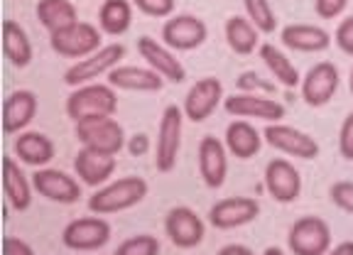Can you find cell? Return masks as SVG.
Returning <instances> with one entry per match:
<instances>
[{"instance_id": "1", "label": "cell", "mask_w": 353, "mask_h": 255, "mask_svg": "<svg viewBox=\"0 0 353 255\" xmlns=\"http://www.w3.org/2000/svg\"><path fill=\"white\" fill-rule=\"evenodd\" d=\"M145 196H148V182L143 177L130 174V177H121L96 189L88 199V209L94 211L96 216H110V214H121V211L138 206Z\"/></svg>"}, {"instance_id": "2", "label": "cell", "mask_w": 353, "mask_h": 255, "mask_svg": "<svg viewBox=\"0 0 353 255\" xmlns=\"http://www.w3.org/2000/svg\"><path fill=\"white\" fill-rule=\"evenodd\" d=\"M118 108V96L113 86L105 83H86L79 86L66 99V116L74 123L88 121V118L113 116Z\"/></svg>"}, {"instance_id": "3", "label": "cell", "mask_w": 353, "mask_h": 255, "mask_svg": "<svg viewBox=\"0 0 353 255\" xmlns=\"http://www.w3.org/2000/svg\"><path fill=\"white\" fill-rule=\"evenodd\" d=\"M77 140L81 147L105 152V155H118L128 145L125 127L113 116L103 118H88V121L77 123Z\"/></svg>"}, {"instance_id": "4", "label": "cell", "mask_w": 353, "mask_h": 255, "mask_svg": "<svg viewBox=\"0 0 353 255\" xmlns=\"http://www.w3.org/2000/svg\"><path fill=\"white\" fill-rule=\"evenodd\" d=\"M125 59V47L123 45H105L101 50H96L94 54L79 59L74 67H69L64 72V83L79 89V86H86V83H96V79L101 74H110L116 67H121V61Z\"/></svg>"}, {"instance_id": "5", "label": "cell", "mask_w": 353, "mask_h": 255, "mask_svg": "<svg viewBox=\"0 0 353 255\" xmlns=\"http://www.w3.org/2000/svg\"><path fill=\"white\" fill-rule=\"evenodd\" d=\"M182 125L184 111L179 105H167L162 111L157 127V145H154V167L160 172H172L176 167V157L182 150Z\"/></svg>"}, {"instance_id": "6", "label": "cell", "mask_w": 353, "mask_h": 255, "mask_svg": "<svg viewBox=\"0 0 353 255\" xmlns=\"http://www.w3.org/2000/svg\"><path fill=\"white\" fill-rule=\"evenodd\" d=\"M101 30L91 23H74L69 28L59 30V32L50 34V45L52 50L57 52L59 57H66V59H83V57L94 54L96 50H101Z\"/></svg>"}, {"instance_id": "7", "label": "cell", "mask_w": 353, "mask_h": 255, "mask_svg": "<svg viewBox=\"0 0 353 255\" xmlns=\"http://www.w3.org/2000/svg\"><path fill=\"white\" fill-rule=\"evenodd\" d=\"M292 255H326L331 248V228L319 216H302L287 231Z\"/></svg>"}, {"instance_id": "8", "label": "cell", "mask_w": 353, "mask_h": 255, "mask_svg": "<svg viewBox=\"0 0 353 255\" xmlns=\"http://www.w3.org/2000/svg\"><path fill=\"white\" fill-rule=\"evenodd\" d=\"M110 241V223L103 216H83L74 218L61 231V243L69 250L79 253H91V250L103 248Z\"/></svg>"}, {"instance_id": "9", "label": "cell", "mask_w": 353, "mask_h": 255, "mask_svg": "<svg viewBox=\"0 0 353 255\" xmlns=\"http://www.w3.org/2000/svg\"><path fill=\"white\" fill-rule=\"evenodd\" d=\"M263 138L270 147L280 150L282 155L294 157V160H314V157H319V143L294 125L270 123V125L265 127Z\"/></svg>"}, {"instance_id": "10", "label": "cell", "mask_w": 353, "mask_h": 255, "mask_svg": "<svg viewBox=\"0 0 353 255\" xmlns=\"http://www.w3.org/2000/svg\"><path fill=\"white\" fill-rule=\"evenodd\" d=\"M341 83V74H339L334 61H319L309 69L302 79V101L309 108H321L329 101H334Z\"/></svg>"}, {"instance_id": "11", "label": "cell", "mask_w": 353, "mask_h": 255, "mask_svg": "<svg viewBox=\"0 0 353 255\" xmlns=\"http://www.w3.org/2000/svg\"><path fill=\"white\" fill-rule=\"evenodd\" d=\"M265 189L277 204H292L302 194V174L285 157H275L265 165Z\"/></svg>"}, {"instance_id": "12", "label": "cell", "mask_w": 353, "mask_h": 255, "mask_svg": "<svg viewBox=\"0 0 353 255\" xmlns=\"http://www.w3.org/2000/svg\"><path fill=\"white\" fill-rule=\"evenodd\" d=\"M209 37V28L201 17L189 15V12H182V15H172L170 20L162 28V42H165L170 50L176 52H192L196 47H201Z\"/></svg>"}, {"instance_id": "13", "label": "cell", "mask_w": 353, "mask_h": 255, "mask_svg": "<svg viewBox=\"0 0 353 255\" xmlns=\"http://www.w3.org/2000/svg\"><path fill=\"white\" fill-rule=\"evenodd\" d=\"M165 233L176 248H196L206 236V226L196 211L189 206H172L165 216Z\"/></svg>"}, {"instance_id": "14", "label": "cell", "mask_w": 353, "mask_h": 255, "mask_svg": "<svg viewBox=\"0 0 353 255\" xmlns=\"http://www.w3.org/2000/svg\"><path fill=\"white\" fill-rule=\"evenodd\" d=\"M260 216V204L250 196H226L209 209V223L219 231L248 226Z\"/></svg>"}, {"instance_id": "15", "label": "cell", "mask_w": 353, "mask_h": 255, "mask_svg": "<svg viewBox=\"0 0 353 255\" xmlns=\"http://www.w3.org/2000/svg\"><path fill=\"white\" fill-rule=\"evenodd\" d=\"M223 101V83L216 76L199 79L184 96V118L192 123H204L206 118L214 116V111Z\"/></svg>"}, {"instance_id": "16", "label": "cell", "mask_w": 353, "mask_h": 255, "mask_svg": "<svg viewBox=\"0 0 353 255\" xmlns=\"http://www.w3.org/2000/svg\"><path fill=\"white\" fill-rule=\"evenodd\" d=\"M223 108L233 118H245V121L255 118V121H268V123H280L287 113L280 101L258 94H233L223 101Z\"/></svg>"}, {"instance_id": "17", "label": "cell", "mask_w": 353, "mask_h": 255, "mask_svg": "<svg viewBox=\"0 0 353 255\" xmlns=\"http://www.w3.org/2000/svg\"><path fill=\"white\" fill-rule=\"evenodd\" d=\"M32 187L39 196L57 204H77L81 199V184L72 174L52 170V167H39L32 174Z\"/></svg>"}, {"instance_id": "18", "label": "cell", "mask_w": 353, "mask_h": 255, "mask_svg": "<svg viewBox=\"0 0 353 255\" xmlns=\"http://www.w3.org/2000/svg\"><path fill=\"white\" fill-rule=\"evenodd\" d=\"M199 174L209 189L223 187L228 177V147L214 135H206L199 143Z\"/></svg>"}, {"instance_id": "19", "label": "cell", "mask_w": 353, "mask_h": 255, "mask_svg": "<svg viewBox=\"0 0 353 255\" xmlns=\"http://www.w3.org/2000/svg\"><path fill=\"white\" fill-rule=\"evenodd\" d=\"M138 52L145 61H148V67L154 69V72L160 74L165 81L172 83H182L187 79V69L182 67V61L176 59L172 54V50L167 45H160L154 37H140L138 39Z\"/></svg>"}, {"instance_id": "20", "label": "cell", "mask_w": 353, "mask_h": 255, "mask_svg": "<svg viewBox=\"0 0 353 255\" xmlns=\"http://www.w3.org/2000/svg\"><path fill=\"white\" fill-rule=\"evenodd\" d=\"M74 172H77L79 182L86 187H103L116 172V155L81 147L74 157Z\"/></svg>"}, {"instance_id": "21", "label": "cell", "mask_w": 353, "mask_h": 255, "mask_svg": "<svg viewBox=\"0 0 353 255\" xmlns=\"http://www.w3.org/2000/svg\"><path fill=\"white\" fill-rule=\"evenodd\" d=\"M39 101L32 91H12L3 103V130L6 135L25 133V127L37 118Z\"/></svg>"}, {"instance_id": "22", "label": "cell", "mask_w": 353, "mask_h": 255, "mask_svg": "<svg viewBox=\"0 0 353 255\" xmlns=\"http://www.w3.org/2000/svg\"><path fill=\"white\" fill-rule=\"evenodd\" d=\"M108 86L121 91H138V94H157L165 86V79L154 69H140V67H116L108 74Z\"/></svg>"}, {"instance_id": "23", "label": "cell", "mask_w": 353, "mask_h": 255, "mask_svg": "<svg viewBox=\"0 0 353 255\" xmlns=\"http://www.w3.org/2000/svg\"><path fill=\"white\" fill-rule=\"evenodd\" d=\"M280 39L287 50L302 52V54L324 52L331 45V34L324 28H316V25H307V23L287 25L280 32Z\"/></svg>"}, {"instance_id": "24", "label": "cell", "mask_w": 353, "mask_h": 255, "mask_svg": "<svg viewBox=\"0 0 353 255\" xmlns=\"http://www.w3.org/2000/svg\"><path fill=\"white\" fill-rule=\"evenodd\" d=\"M226 147L238 160H253L263 150V135L255 130V125L245 118H236L226 127Z\"/></svg>"}, {"instance_id": "25", "label": "cell", "mask_w": 353, "mask_h": 255, "mask_svg": "<svg viewBox=\"0 0 353 255\" xmlns=\"http://www.w3.org/2000/svg\"><path fill=\"white\" fill-rule=\"evenodd\" d=\"M3 189H6V199L12 209H30L34 194L32 179H28V174L22 172V167L12 157H3Z\"/></svg>"}, {"instance_id": "26", "label": "cell", "mask_w": 353, "mask_h": 255, "mask_svg": "<svg viewBox=\"0 0 353 255\" xmlns=\"http://www.w3.org/2000/svg\"><path fill=\"white\" fill-rule=\"evenodd\" d=\"M15 155L22 165L30 167H44L54 160V143L44 133L37 130H25L15 140Z\"/></svg>"}, {"instance_id": "27", "label": "cell", "mask_w": 353, "mask_h": 255, "mask_svg": "<svg viewBox=\"0 0 353 255\" xmlns=\"http://www.w3.org/2000/svg\"><path fill=\"white\" fill-rule=\"evenodd\" d=\"M3 54L17 69H25L32 64V42H30L25 28L20 23H15V20H6L3 23Z\"/></svg>"}, {"instance_id": "28", "label": "cell", "mask_w": 353, "mask_h": 255, "mask_svg": "<svg viewBox=\"0 0 353 255\" xmlns=\"http://www.w3.org/2000/svg\"><path fill=\"white\" fill-rule=\"evenodd\" d=\"M258 54H260V59H263L265 67L270 69V74L275 76V81L282 83L285 89H294V86L302 83V76H299V72L292 64V59H290L282 50H277L275 45L263 42L260 50H258Z\"/></svg>"}, {"instance_id": "29", "label": "cell", "mask_w": 353, "mask_h": 255, "mask_svg": "<svg viewBox=\"0 0 353 255\" xmlns=\"http://www.w3.org/2000/svg\"><path fill=\"white\" fill-rule=\"evenodd\" d=\"M226 42L238 57H248L260 50V30L248 17L233 15L226 20Z\"/></svg>"}, {"instance_id": "30", "label": "cell", "mask_w": 353, "mask_h": 255, "mask_svg": "<svg viewBox=\"0 0 353 255\" xmlns=\"http://www.w3.org/2000/svg\"><path fill=\"white\" fill-rule=\"evenodd\" d=\"M37 20L47 32H59L69 25L79 23L77 6L72 0H39L37 3Z\"/></svg>"}, {"instance_id": "31", "label": "cell", "mask_w": 353, "mask_h": 255, "mask_svg": "<svg viewBox=\"0 0 353 255\" xmlns=\"http://www.w3.org/2000/svg\"><path fill=\"white\" fill-rule=\"evenodd\" d=\"M132 25V3L130 0H103L99 8V28L101 32L118 37L125 34Z\"/></svg>"}, {"instance_id": "32", "label": "cell", "mask_w": 353, "mask_h": 255, "mask_svg": "<svg viewBox=\"0 0 353 255\" xmlns=\"http://www.w3.org/2000/svg\"><path fill=\"white\" fill-rule=\"evenodd\" d=\"M243 6H245V17H248L260 32H265V34L275 32L277 15H275V10H272L270 0H243Z\"/></svg>"}, {"instance_id": "33", "label": "cell", "mask_w": 353, "mask_h": 255, "mask_svg": "<svg viewBox=\"0 0 353 255\" xmlns=\"http://www.w3.org/2000/svg\"><path fill=\"white\" fill-rule=\"evenodd\" d=\"M113 255H160V241L150 233H138L123 241Z\"/></svg>"}, {"instance_id": "34", "label": "cell", "mask_w": 353, "mask_h": 255, "mask_svg": "<svg viewBox=\"0 0 353 255\" xmlns=\"http://www.w3.org/2000/svg\"><path fill=\"white\" fill-rule=\"evenodd\" d=\"M236 89L238 94H258V96H272L275 94V83L263 79L255 72H243L236 79Z\"/></svg>"}, {"instance_id": "35", "label": "cell", "mask_w": 353, "mask_h": 255, "mask_svg": "<svg viewBox=\"0 0 353 255\" xmlns=\"http://www.w3.org/2000/svg\"><path fill=\"white\" fill-rule=\"evenodd\" d=\"M329 196L334 201V206H339L341 211H346V214L353 216V182H348V179L334 182L329 189Z\"/></svg>"}, {"instance_id": "36", "label": "cell", "mask_w": 353, "mask_h": 255, "mask_svg": "<svg viewBox=\"0 0 353 255\" xmlns=\"http://www.w3.org/2000/svg\"><path fill=\"white\" fill-rule=\"evenodd\" d=\"M132 6L148 17H170L176 3L174 0H132Z\"/></svg>"}, {"instance_id": "37", "label": "cell", "mask_w": 353, "mask_h": 255, "mask_svg": "<svg viewBox=\"0 0 353 255\" xmlns=\"http://www.w3.org/2000/svg\"><path fill=\"white\" fill-rule=\"evenodd\" d=\"M339 152L343 160H353V111L343 118L341 130H339Z\"/></svg>"}, {"instance_id": "38", "label": "cell", "mask_w": 353, "mask_h": 255, "mask_svg": "<svg viewBox=\"0 0 353 255\" xmlns=\"http://www.w3.org/2000/svg\"><path fill=\"white\" fill-rule=\"evenodd\" d=\"M336 47L343 52V54H351L353 57V15H348L346 20H341V25L336 28Z\"/></svg>"}, {"instance_id": "39", "label": "cell", "mask_w": 353, "mask_h": 255, "mask_svg": "<svg viewBox=\"0 0 353 255\" xmlns=\"http://www.w3.org/2000/svg\"><path fill=\"white\" fill-rule=\"evenodd\" d=\"M348 8V0H314V10L321 20H334Z\"/></svg>"}, {"instance_id": "40", "label": "cell", "mask_w": 353, "mask_h": 255, "mask_svg": "<svg viewBox=\"0 0 353 255\" xmlns=\"http://www.w3.org/2000/svg\"><path fill=\"white\" fill-rule=\"evenodd\" d=\"M3 255H34V250H32V245L25 243V241L8 236V238L3 241Z\"/></svg>"}, {"instance_id": "41", "label": "cell", "mask_w": 353, "mask_h": 255, "mask_svg": "<svg viewBox=\"0 0 353 255\" xmlns=\"http://www.w3.org/2000/svg\"><path fill=\"white\" fill-rule=\"evenodd\" d=\"M128 152H130L132 157H143L145 152L150 150V138L145 133H135L132 138H128Z\"/></svg>"}, {"instance_id": "42", "label": "cell", "mask_w": 353, "mask_h": 255, "mask_svg": "<svg viewBox=\"0 0 353 255\" xmlns=\"http://www.w3.org/2000/svg\"><path fill=\"white\" fill-rule=\"evenodd\" d=\"M216 255H255L248 245H238V243H231V245H223Z\"/></svg>"}, {"instance_id": "43", "label": "cell", "mask_w": 353, "mask_h": 255, "mask_svg": "<svg viewBox=\"0 0 353 255\" xmlns=\"http://www.w3.org/2000/svg\"><path fill=\"white\" fill-rule=\"evenodd\" d=\"M326 255H353V241H343V243L334 245Z\"/></svg>"}, {"instance_id": "44", "label": "cell", "mask_w": 353, "mask_h": 255, "mask_svg": "<svg viewBox=\"0 0 353 255\" xmlns=\"http://www.w3.org/2000/svg\"><path fill=\"white\" fill-rule=\"evenodd\" d=\"M263 255H287V253L282 248H277V245H270V248L263 250Z\"/></svg>"}, {"instance_id": "45", "label": "cell", "mask_w": 353, "mask_h": 255, "mask_svg": "<svg viewBox=\"0 0 353 255\" xmlns=\"http://www.w3.org/2000/svg\"><path fill=\"white\" fill-rule=\"evenodd\" d=\"M348 89H351V96H353V69H351V76H348Z\"/></svg>"}]
</instances>
